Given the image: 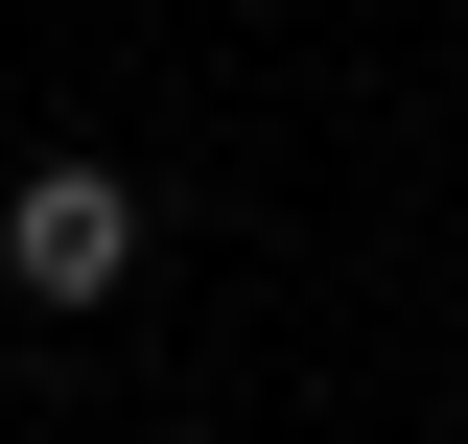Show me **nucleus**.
I'll use <instances>...</instances> for the list:
<instances>
[{"label":"nucleus","mask_w":468,"mask_h":444,"mask_svg":"<svg viewBox=\"0 0 468 444\" xmlns=\"http://www.w3.org/2000/svg\"><path fill=\"white\" fill-rule=\"evenodd\" d=\"M0 280H24V304H117V280H141V187L117 164H24L0 187Z\"/></svg>","instance_id":"nucleus-1"}]
</instances>
